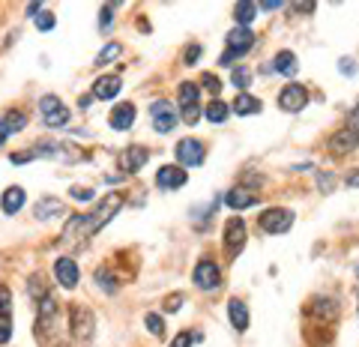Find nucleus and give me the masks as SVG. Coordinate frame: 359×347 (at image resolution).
Wrapping results in <instances>:
<instances>
[{
	"label": "nucleus",
	"mask_w": 359,
	"mask_h": 347,
	"mask_svg": "<svg viewBox=\"0 0 359 347\" xmlns=\"http://www.w3.org/2000/svg\"><path fill=\"white\" fill-rule=\"evenodd\" d=\"M123 200L126 198L120 195V191H111V195H105L93 209H90V213L69 216L66 225H63V243H66V245H84L90 236L99 234L117 213H120Z\"/></svg>",
	"instance_id": "nucleus-1"
},
{
	"label": "nucleus",
	"mask_w": 359,
	"mask_h": 347,
	"mask_svg": "<svg viewBox=\"0 0 359 347\" xmlns=\"http://www.w3.org/2000/svg\"><path fill=\"white\" fill-rule=\"evenodd\" d=\"M36 339H39L42 347H51L57 341V332H60V308L51 297H45L39 308H36V326H33Z\"/></svg>",
	"instance_id": "nucleus-2"
},
{
	"label": "nucleus",
	"mask_w": 359,
	"mask_h": 347,
	"mask_svg": "<svg viewBox=\"0 0 359 347\" xmlns=\"http://www.w3.org/2000/svg\"><path fill=\"white\" fill-rule=\"evenodd\" d=\"M33 159H54L60 165H78L84 159V150L75 147L72 141H45L39 147H30Z\"/></svg>",
	"instance_id": "nucleus-3"
},
{
	"label": "nucleus",
	"mask_w": 359,
	"mask_h": 347,
	"mask_svg": "<svg viewBox=\"0 0 359 347\" xmlns=\"http://www.w3.org/2000/svg\"><path fill=\"white\" fill-rule=\"evenodd\" d=\"M69 332L72 339H75L78 347H87L90 341H93V332H96V317L93 312H90L87 306H72L69 308Z\"/></svg>",
	"instance_id": "nucleus-4"
},
{
	"label": "nucleus",
	"mask_w": 359,
	"mask_h": 347,
	"mask_svg": "<svg viewBox=\"0 0 359 347\" xmlns=\"http://www.w3.org/2000/svg\"><path fill=\"white\" fill-rule=\"evenodd\" d=\"M255 30L251 27H233V30L228 33V51L219 57V63L222 66H228L231 60H237V57H242V54H249L251 48H255Z\"/></svg>",
	"instance_id": "nucleus-5"
},
{
	"label": "nucleus",
	"mask_w": 359,
	"mask_h": 347,
	"mask_svg": "<svg viewBox=\"0 0 359 347\" xmlns=\"http://www.w3.org/2000/svg\"><path fill=\"white\" fill-rule=\"evenodd\" d=\"M39 114H42V123L48 129H60V126H69V108L60 102V96H42L39 99Z\"/></svg>",
	"instance_id": "nucleus-6"
},
{
	"label": "nucleus",
	"mask_w": 359,
	"mask_h": 347,
	"mask_svg": "<svg viewBox=\"0 0 359 347\" xmlns=\"http://www.w3.org/2000/svg\"><path fill=\"white\" fill-rule=\"evenodd\" d=\"M260 227H264L266 234H287L291 231V225H293V213L287 207H269L260 213Z\"/></svg>",
	"instance_id": "nucleus-7"
},
{
	"label": "nucleus",
	"mask_w": 359,
	"mask_h": 347,
	"mask_svg": "<svg viewBox=\"0 0 359 347\" xmlns=\"http://www.w3.org/2000/svg\"><path fill=\"white\" fill-rule=\"evenodd\" d=\"M177 162H180V168H197V165H204V156H206V150H204V144L197 141V138H183L177 144Z\"/></svg>",
	"instance_id": "nucleus-8"
},
{
	"label": "nucleus",
	"mask_w": 359,
	"mask_h": 347,
	"mask_svg": "<svg viewBox=\"0 0 359 347\" xmlns=\"http://www.w3.org/2000/svg\"><path fill=\"white\" fill-rule=\"evenodd\" d=\"M242 245H246V222L233 216L224 225V252H228V258H237L242 252Z\"/></svg>",
	"instance_id": "nucleus-9"
},
{
	"label": "nucleus",
	"mask_w": 359,
	"mask_h": 347,
	"mask_svg": "<svg viewBox=\"0 0 359 347\" xmlns=\"http://www.w3.org/2000/svg\"><path fill=\"white\" fill-rule=\"evenodd\" d=\"M150 117H153V129L156 132H171L174 126L180 123V117H177V111H174V105L171 102H165V99H159V102H153L150 105Z\"/></svg>",
	"instance_id": "nucleus-10"
},
{
	"label": "nucleus",
	"mask_w": 359,
	"mask_h": 347,
	"mask_svg": "<svg viewBox=\"0 0 359 347\" xmlns=\"http://www.w3.org/2000/svg\"><path fill=\"white\" fill-rule=\"evenodd\" d=\"M192 281L201 290H215L222 285V272L210 258H204V261H197V267L192 270Z\"/></svg>",
	"instance_id": "nucleus-11"
},
{
	"label": "nucleus",
	"mask_w": 359,
	"mask_h": 347,
	"mask_svg": "<svg viewBox=\"0 0 359 347\" xmlns=\"http://www.w3.org/2000/svg\"><path fill=\"white\" fill-rule=\"evenodd\" d=\"M305 105H309V90L302 84H287L282 93H278V108H282V111L300 114Z\"/></svg>",
	"instance_id": "nucleus-12"
},
{
	"label": "nucleus",
	"mask_w": 359,
	"mask_h": 347,
	"mask_svg": "<svg viewBox=\"0 0 359 347\" xmlns=\"http://www.w3.org/2000/svg\"><path fill=\"white\" fill-rule=\"evenodd\" d=\"M123 90V78L111 72V75H99L93 90H90V96L99 99V102H108V99H117V93Z\"/></svg>",
	"instance_id": "nucleus-13"
},
{
	"label": "nucleus",
	"mask_w": 359,
	"mask_h": 347,
	"mask_svg": "<svg viewBox=\"0 0 359 347\" xmlns=\"http://www.w3.org/2000/svg\"><path fill=\"white\" fill-rule=\"evenodd\" d=\"M12 339V290L0 285V344Z\"/></svg>",
	"instance_id": "nucleus-14"
},
{
	"label": "nucleus",
	"mask_w": 359,
	"mask_h": 347,
	"mask_svg": "<svg viewBox=\"0 0 359 347\" xmlns=\"http://www.w3.org/2000/svg\"><path fill=\"white\" fill-rule=\"evenodd\" d=\"M54 279L60 281V288H78V279H81V272H78V263L72 261V258H57L54 261Z\"/></svg>",
	"instance_id": "nucleus-15"
},
{
	"label": "nucleus",
	"mask_w": 359,
	"mask_h": 347,
	"mask_svg": "<svg viewBox=\"0 0 359 347\" xmlns=\"http://www.w3.org/2000/svg\"><path fill=\"white\" fill-rule=\"evenodd\" d=\"M33 216L39 218V222H51V218L66 216V204H63L60 198L45 195V198H39V200H36V204H33Z\"/></svg>",
	"instance_id": "nucleus-16"
},
{
	"label": "nucleus",
	"mask_w": 359,
	"mask_h": 347,
	"mask_svg": "<svg viewBox=\"0 0 359 347\" xmlns=\"http://www.w3.org/2000/svg\"><path fill=\"white\" fill-rule=\"evenodd\" d=\"M186 180H188V177H186V168H180V165H162V168L156 171V186L165 189V191L186 186Z\"/></svg>",
	"instance_id": "nucleus-17"
},
{
	"label": "nucleus",
	"mask_w": 359,
	"mask_h": 347,
	"mask_svg": "<svg viewBox=\"0 0 359 347\" xmlns=\"http://www.w3.org/2000/svg\"><path fill=\"white\" fill-rule=\"evenodd\" d=\"M150 162V150L147 147H126L120 153V168L123 174H138L144 165Z\"/></svg>",
	"instance_id": "nucleus-18"
},
{
	"label": "nucleus",
	"mask_w": 359,
	"mask_h": 347,
	"mask_svg": "<svg viewBox=\"0 0 359 347\" xmlns=\"http://www.w3.org/2000/svg\"><path fill=\"white\" fill-rule=\"evenodd\" d=\"M135 117H138L135 105L132 102H120V105H114L111 114H108V123H111V129L126 132V129H132L135 126Z\"/></svg>",
	"instance_id": "nucleus-19"
},
{
	"label": "nucleus",
	"mask_w": 359,
	"mask_h": 347,
	"mask_svg": "<svg viewBox=\"0 0 359 347\" xmlns=\"http://www.w3.org/2000/svg\"><path fill=\"white\" fill-rule=\"evenodd\" d=\"M356 147H359V132H353V129H338L329 138V153H336V156L353 153Z\"/></svg>",
	"instance_id": "nucleus-20"
},
{
	"label": "nucleus",
	"mask_w": 359,
	"mask_h": 347,
	"mask_svg": "<svg viewBox=\"0 0 359 347\" xmlns=\"http://www.w3.org/2000/svg\"><path fill=\"white\" fill-rule=\"evenodd\" d=\"M24 200H27V195H24L21 186H9L3 195H0V209H3L6 216H15L18 209L24 207Z\"/></svg>",
	"instance_id": "nucleus-21"
},
{
	"label": "nucleus",
	"mask_w": 359,
	"mask_h": 347,
	"mask_svg": "<svg viewBox=\"0 0 359 347\" xmlns=\"http://www.w3.org/2000/svg\"><path fill=\"white\" fill-rule=\"evenodd\" d=\"M224 204H228L231 209H246V207H255L258 204V195L251 189H228V195H224Z\"/></svg>",
	"instance_id": "nucleus-22"
},
{
	"label": "nucleus",
	"mask_w": 359,
	"mask_h": 347,
	"mask_svg": "<svg viewBox=\"0 0 359 347\" xmlns=\"http://www.w3.org/2000/svg\"><path fill=\"white\" fill-rule=\"evenodd\" d=\"M27 126V117L21 111H9V114H0V144H3L9 135L21 132Z\"/></svg>",
	"instance_id": "nucleus-23"
},
{
	"label": "nucleus",
	"mask_w": 359,
	"mask_h": 347,
	"mask_svg": "<svg viewBox=\"0 0 359 347\" xmlns=\"http://www.w3.org/2000/svg\"><path fill=\"white\" fill-rule=\"evenodd\" d=\"M228 317H231V323H233V330H237V332L249 330V308H246L242 299H231V303H228Z\"/></svg>",
	"instance_id": "nucleus-24"
},
{
	"label": "nucleus",
	"mask_w": 359,
	"mask_h": 347,
	"mask_svg": "<svg viewBox=\"0 0 359 347\" xmlns=\"http://www.w3.org/2000/svg\"><path fill=\"white\" fill-rule=\"evenodd\" d=\"M273 69L282 72V75H296V69H300V60H296L293 51H278L275 60H273ZM269 69V72H273Z\"/></svg>",
	"instance_id": "nucleus-25"
},
{
	"label": "nucleus",
	"mask_w": 359,
	"mask_h": 347,
	"mask_svg": "<svg viewBox=\"0 0 359 347\" xmlns=\"http://www.w3.org/2000/svg\"><path fill=\"white\" fill-rule=\"evenodd\" d=\"M255 12H258V3H251V0H240V3H233V21H237V27H251Z\"/></svg>",
	"instance_id": "nucleus-26"
},
{
	"label": "nucleus",
	"mask_w": 359,
	"mask_h": 347,
	"mask_svg": "<svg viewBox=\"0 0 359 347\" xmlns=\"http://www.w3.org/2000/svg\"><path fill=\"white\" fill-rule=\"evenodd\" d=\"M231 111L240 114V117H249V114H258V111H260V102H258L255 96H249V93H240L237 99H233Z\"/></svg>",
	"instance_id": "nucleus-27"
},
{
	"label": "nucleus",
	"mask_w": 359,
	"mask_h": 347,
	"mask_svg": "<svg viewBox=\"0 0 359 347\" xmlns=\"http://www.w3.org/2000/svg\"><path fill=\"white\" fill-rule=\"evenodd\" d=\"M228 114H231V108L224 105L222 99H213V102L204 108V117H206L210 123H224V120H228Z\"/></svg>",
	"instance_id": "nucleus-28"
},
{
	"label": "nucleus",
	"mask_w": 359,
	"mask_h": 347,
	"mask_svg": "<svg viewBox=\"0 0 359 347\" xmlns=\"http://www.w3.org/2000/svg\"><path fill=\"white\" fill-rule=\"evenodd\" d=\"M197 90H201V87H197L195 81H183V84H180V90H177V93H180V108L197 105V96H201Z\"/></svg>",
	"instance_id": "nucleus-29"
},
{
	"label": "nucleus",
	"mask_w": 359,
	"mask_h": 347,
	"mask_svg": "<svg viewBox=\"0 0 359 347\" xmlns=\"http://www.w3.org/2000/svg\"><path fill=\"white\" fill-rule=\"evenodd\" d=\"M96 285L102 288L105 294H117V288H120V285H117V276L108 267H99L96 270Z\"/></svg>",
	"instance_id": "nucleus-30"
},
{
	"label": "nucleus",
	"mask_w": 359,
	"mask_h": 347,
	"mask_svg": "<svg viewBox=\"0 0 359 347\" xmlns=\"http://www.w3.org/2000/svg\"><path fill=\"white\" fill-rule=\"evenodd\" d=\"M27 290H30V297H36L39 303H42L45 297H51L48 288H45V279L39 276V272H36V276H30V281H27Z\"/></svg>",
	"instance_id": "nucleus-31"
},
{
	"label": "nucleus",
	"mask_w": 359,
	"mask_h": 347,
	"mask_svg": "<svg viewBox=\"0 0 359 347\" xmlns=\"http://www.w3.org/2000/svg\"><path fill=\"white\" fill-rule=\"evenodd\" d=\"M120 45H117V42H111V45H105V48L102 51H99L96 54V66H105V63H111V60H117V57H120Z\"/></svg>",
	"instance_id": "nucleus-32"
},
{
	"label": "nucleus",
	"mask_w": 359,
	"mask_h": 347,
	"mask_svg": "<svg viewBox=\"0 0 359 347\" xmlns=\"http://www.w3.org/2000/svg\"><path fill=\"white\" fill-rule=\"evenodd\" d=\"M144 323H147V330L156 335V339H162V335H165V321H162L156 312H150L147 317H144Z\"/></svg>",
	"instance_id": "nucleus-33"
},
{
	"label": "nucleus",
	"mask_w": 359,
	"mask_h": 347,
	"mask_svg": "<svg viewBox=\"0 0 359 347\" xmlns=\"http://www.w3.org/2000/svg\"><path fill=\"white\" fill-rule=\"evenodd\" d=\"M231 84L237 87V90H249V84H251V72L249 69H233V75H231Z\"/></svg>",
	"instance_id": "nucleus-34"
},
{
	"label": "nucleus",
	"mask_w": 359,
	"mask_h": 347,
	"mask_svg": "<svg viewBox=\"0 0 359 347\" xmlns=\"http://www.w3.org/2000/svg\"><path fill=\"white\" fill-rule=\"evenodd\" d=\"M54 21H57V18H54V12H48V9H42L39 15H36V27H39V30H54Z\"/></svg>",
	"instance_id": "nucleus-35"
},
{
	"label": "nucleus",
	"mask_w": 359,
	"mask_h": 347,
	"mask_svg": "<svg viewBox=\"0 0 359 347\" xmlns=\"http://www.w3.org/2000/svg\"><path fill=\"white\" fill-rule=\"evenodd\" d=\"M180 120L188 123V126H195L197 120H201V108L192 105V108H180Z\"/></svg>",
	"instance_id": "nucleus-36"
},
{
	"label": "nucleus",
	"mask_w": 359,
	"mask_h": 347,
	"mask_svg": "<svg viewBox=\"0 0 359 347\" xmlns=\"http://www.w3.org/2000/svg\"><path fill=\"white\" fill-rule=\"evenodd\" d=\"M69 198H72V200H84V204H87V200H93V189H87V186H72V189H69Z\"/></svg>",
	"instance_id": "nucleus-37"
},
{
	"label": "nucleus",
	"mask_w": 359,
	"mask_h": 347,
	"mask_svg": "<svg viewBox=\"0 0 359 347\" xmlns=\"http://www.w3.org/2000/svg\"><path fill=\"white\" fill-rule=\"evenodd\" d=\"M114 9H117V3H108V6H102V24H99V30H111V27H114V21H111V18H114Z\"/></svg>",
	"instance_id": "nucleus-38"
},
{
	"label": "nucleus",
	"mask_w": 359,
	"mask_h": 347,
	"mask_svg": "<svg viewBox=\"0 0 359 347\" xmlns=\"http://www.w3.org/2000/svg\"><path fill=\"white\" fill-rule=\"evenodd\" d=\"M183 303H186V297H183V294H171L162 306H165V312H168V315H174V312H180V306H183Z\"/></svg>",
	"instance_id": "nucleus-39"
},
{
	"label": "nucleus",
	"mask_w": 359,
	"mask_h": 347,
	"mask_svg": "<svg viewBox=\"0 0 359 347\" xmlns=\"http://www.w3.org/2000/svg\"><path fill=\"white\" fill-rule=\"evenodd\" d=\"M197 339H201V335H195V332H180L174 341H171V347H192Z\"/></svg>",
	"instance_id": "nucleus-40"
},
{
	"label": "nucleus",
	"mask_w": 359,
	"mask_h": 347,
	"mask_svg": "<svg viewBox=\"0 0 359 347\" xmlns=\"http://www.w3.org/2000/svg\"><path fill=\"white\" fill-rule=\"evenodd\" d=\"M338 72L341 75H347V78H353L356 75V60L353 57H341L338 60Z\"/></svg>",
	"instance_id": "nucleus-41"
},
{
	"label": "nucleus",
	"mask_w": 359,
	"mask_h": 347,
	"mask_svg": "<svg viewBox=\"0 0 359 347\" xmlns=\"http://www.w3.org/2000/svg\"><path fill=\"white\" fill-rule=\"evenodd\" d=\"M201 51H204V45H188V51H186V66H195L197 57H201Z\"/></svg>",
	"instance_id": "nucleus-42"
},
{
	"label": "nucleus",
	"mask_w": 359,
	"mask_h": 347,
	"mask_svg": "<svg viewBox=\"0 0 359 347\" xmlns=\"http://www.w3.org/2000/svg\"><path fill=\"white\" fill-rule=\"evenodd\" d=\"M30 159H33L30 150H18V153H12V156H9V162H12V165H24V162H30Z\"/></svg>",
	"instance_id": "nucleus-43"
},
{
	"label": "nucleus",
	"mask_w": 359,
	"mask_h": 347,
	"mask_svg": "<svg viewBox=\"0 0 359 347\" xmlns=\"http://www.w3.org/2000/svg\"><path fill=\"white\" fill-rule=\"evenodd\" d=\"M204 87L210 90V93H219V90H222V81L215 78V75H210V72H206V75H204Z\"/></svg>",
	"instance_id": "nucleus-44"
},
{
	"label": "nucleus",
	"mask_w": 359,
	"mask_h": 347,
	"mask_svg": "<svg viewBox=\"0 0 359 347\" xmlns=\"http://www.w3.org/2000/svg\"><path fill=\"white\" fill-rule=\"evenodd\" d=\"M318 182H320V191H332V182H336V177H332V174H320Z\"/></svg>",
	"instance_id": "nucleus-45"
},
{
	"label": "nucleus",
	"mask_w": 359,
	"mask_h": 347,
	"mask_svg": "<svg viewBox=\"0 0 359 347\" xmlns=\"http://www.w3.org/2000/svg\"><path fill=\"white\" fill-rule=\"evenodd\" d=\"M347 129H353V132H359V105L350 111V117H347Z\"/></svg>",
	"instance_id": "nucleus-46"
},
{
	"label": "nucleus",
	"mask_w": 359,
	"mask_h": 347,
	"mask_svg": "<svg viewBox=\"0 0 359 347\" xmlns=\"http://www.w3.org/2000/svg\"><path fill=\"white\" fill-rule=\"evenodd\" d=\"M284 3L282 0H266V3H258V9H264V12H275V9H282Z\"/></svg>",
	"instance_id": "nucleus-47"
},
{
	"label": "nucleus",
	"mask_w": 359,
	"mask_h": 347,
	"mask_svg": "<svg viewBox=\"0 0 359 347\" xmlns=\"http://www.w3.org/2000/svg\"><path fill=\"white\" fill-rule=\"evenodd\" d=\"M293 12H302V15H311L314 12V3H296Z\"/></svg>",
	"instance_id": "nucleus-48"
},
{
	"label": "nucleus",
	"mask_w": 359,
	"mask_h": 347,
	"mask_svg": "<svg viewBox=\"0 0 359 347\" xmlns=\"http://www.w3.org/2000/svg\"><path fill=\"white\" fill-rule=\"evenodd\" d=\"M42 9H45L42 3H27V15H39Z\"/></svg>",
	"instance_id": "nucleus-49"
},
{
	"label": "nucleus",
	"mask_w": 359,
	"mask_h": 347,
	"mask_svg": "<svg viewBox=\"0 0 359 347\" xmlns=\"http://www.w3.org/2000/svg\"><path fill=\"white\" fill-rule=\"evenodd\" d=\"M347 186H350V189H359V171H353V174L347 177Z\"/></svg>",
	"instance_id": "nucleus-50"
},
{
	"label": "nucleus",
	"mask_w": 359,
	"mask_h": 347,
	"mask_svg": "<svg viewBox=\"0 0 359 347\" xmlns=\"http://www.w3.org/2000/svg\"><path fill=\"white\" fill-rule=\"evenodd\" d=\"M78 105H81V108H84V111H87V108L93 105V96H90V93H87V96H81V99H78Z\"/></svg>",
	"instance_id": "nucleus-51"
},
{
	"label": "nucleus",
	"mask_w": 359,
	"mask_h": 347,
	"mask_svg": "<svg viewBox=\"0 0 359 347\" xmlns=\"http://www.w3.org/2000/svg\"><path fill=\"white\" fill-rule=\"evenodd\" d=\"M356 276H359V267H356Z\"/></svg>",
	"instance_id": "nucleus-52"
}]
</instances>
